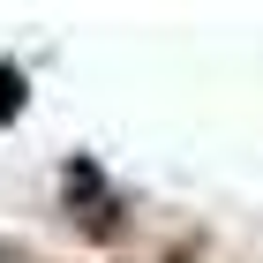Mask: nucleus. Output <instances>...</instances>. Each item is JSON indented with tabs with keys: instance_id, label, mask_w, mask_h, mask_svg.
Segmentation results:
<instances>
[{
	"instance_id": "f257e3e1",
	"label": "nucleus",
	"mask_w": 263,
	"mask_h": 263,
	"mask_svg": "<svg viewBox=\"0 0 263 263\" xmlns=\"http://www.w3.org/2000/svg\"><path fill=\"white\" fill-rule=\"evenodd\" d=\"M61 218L76 226L90 248H121L128 233H136V203L113 188V173H105L98 158H68L61 165Z\"/></svg>"
},
{
	"instance_id": "f03ea898",
	"label": "nucleus",
	"mask_w": 263,
	"mask_h": 263,
	"mask_svg": "<svg viewBox=\"0 0 263 263\" xmlns=\"http://www.w3.org/2000/svg\"><path fill=\"white\" fill-rule=\"evenodd\" d=\"M23 113H30V68L15 53H0V128H15Z\"/></svg>"
}]
</instances>
